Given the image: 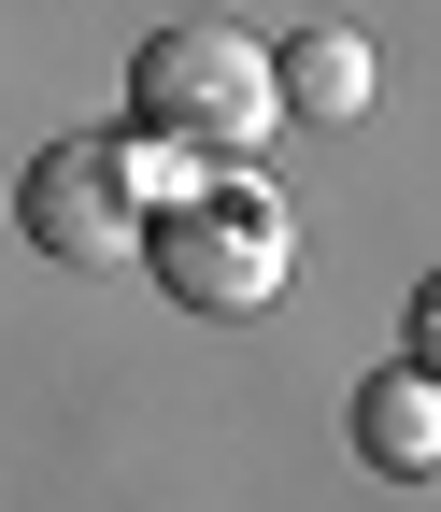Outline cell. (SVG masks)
<instances>
[{"label":"cell","mask_w":441,"mask_h":512,"mask_svg":"<svg viewBox=\"0 0 441 512\" xmlns=\"http://www.w3.org/2000/svg\"><path fill=\"white\" fill-rule=\"evenodd\" d=\"M143 271L171 285V313H271L299 271V214L257 171H200L171 200H143Z\"/></svg>","instance_id":"cell-1"},{"label":"cell","mask_w":441,"mask_h":512,"mask_svg":"<svg viewBox=\"0 0 441 512\" xmlns=\"http://www.w3.org/2000/svg\"><path fill=\"white\" fill-rule=\"evenodd\" d=\"M129 114L157 128V143H185V157H257V128H271V43H242L228 15H171L129 57Z\"/></svg>","instance_id":"cell-2"},{"label":"cell","mask_w":441,"mask_h":512,"mask_svg":"<svg viewBox=\"0 0 441 512\" xmlns=\"http://www.w3.org/2000/svg\"><path fill=\"white\" fill-rule=\"evenodd\" d=\"M29 242L57 256V271H129L143 256V185H129V143H100V128H72V143H43L29 185H15Z\"/></svg>","instance_id":"cell-3"},{"label":"cell","mask_w":441,"mask_h":512,"mask_svg":"<svg viewBox=\"0 0 441 512\" xmlns=\"http://www.w3.org/2000/svg\"><path fill=\"white\" fill-rule=\"evenodd\" d=\"M271 114L356 128V114H370V43H356V29H299V43H271Z\"/></svg>","instance_id":"cell-4"},{"label":"cell","mask_w":441,"mask_h":512,"mask_svg":"<svg viewBox=\"0 0 441 512\" xmlns=\"http://www.w3.org/2000/svg\"><path fill=\"white\" fill-rule=\"evenodd\" d=\"M356 456H370V470H399V484L441 470V384H427V356L385 370V384H356Z\"/></svg>","instance_id":"cell-5"}]
</instances>
